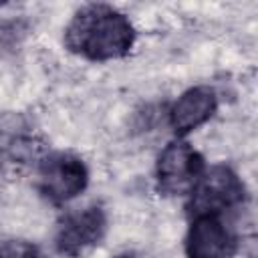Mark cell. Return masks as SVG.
<instances>
[{"label": "cell", "mask_w": 258, "mask_h": 258, "mask_svg": "<svg viewBox=\"0 0 258 258\" xmlns=\"http://www.w3.org/2000/svg\"><path fill=\"white\" fill-rule=\"evenodd\" d=\"M135 28L127 14L109 4H87L64 28V46L87 60L105 62L129 54Z\"/></svg>", "instance_id": "cell-1"}, {"label": "cell", "mask_w": 258, "mask_h": 258, "mask_svg": "<svg viewBox=\"0 0 258 258\" xmlns=\"http://www.w3.org/2000/svg\"><path fill=\"white\" fill-rule=\"evenodd\" d=\"M246 200L248 191L240 175L232 167L218 163L204 169L194 189L189 191V202L185 210L187 216L214 214L230 218L246 204Z\"/></svg>", "instance_id": "cell-2"}, {"label": "cell", "mask_w": 258, "mask_h": 258, "mask_svg": "<svg viewBox=\"0 0 258 258\" xmlns=\"http://www.w3.org/2000/svg\"><path fill=\"white\" fill-rule=\"evenodd\" d=\"M87 183L89 169L79 155L71 151H52L38 159L36 187L46 202L62 206L83 194Z\"/></svg>", "instance_id": "cell-3"}, {"label": "cell", "mask_w": 258, "mask_h": 258, "mask_svg": "<svg viewBox=\"0 0 258 258\" xmlns=\"http://www.w3.org/2000/svg\"><path fill=\"white\" fill-rule=\"evenodd\" d=\"M206 169L204 155L183 139L169 141L157 157L155 187L161 196H189Z\"/></svg>", "instance_id": "cell-4"}, {"label": "cell", "mask_w": 258, "mask_h": 258, "mask_svg": "<svg viewBox=\"0 0 258 258\" xmlns=\"http://www.w3.org/2000/svg\"><path fill=\"white\" fill-rule=\"evenodd\" d=\"M107 234V214L101 204L67 212L56 226L54 248L60 256L83 258L97 248Z\"/></svg>", "instance_id": "cell-5"}, {"label": "cell", "mask_w": 258, "mask_h": 258, "mask_svg": "<svg viewBox=\"0 0 258 258\" xmlns=\"http://www.w3.org/2000/svg\"><path fill=\"white\" fill-rule=\"evenodd\" d=\"M238 248V236L230 218L214 214L189 216L183 240L185 258H232Z\"/></svg>", "instance_id": "cell-6"}, {"label": "cell", "mask_w": 258, "mask_h": 258, "mask_svg": "<svg viewBox=\"0 0 258 258\" xmlns=\"http://www.w3.org/2000/svg\"><path fill=\"white\" fill-rule=\"evenodd\" d=\"M44 155V143L20 113L0 117V167L28 163Z\"/></svg>", "instance_id": "cell-7"}, {"label": "cell", "mask_w": 258, "mask_h": 258, "mask_svg": "<svg viewBox=\"0 0 258 258\" xmlns=\"http://www.w3.org/2000/svg\"><path fill=\"white\" fill-rule=\"evenodd\" d=\"M218 109L216 91L208 85L187 89L169 109V125L177 135H187L214 117Z\"/></svg>", "instance_id": "cell-8"}, {"label": "cell", "mask_w": 258, "mask_h": 258, "mask_svg": "<svg viewBox=\"0 0 258 258\" xmlns=\"http://www.w3.org/2000/svg\"><path fill=\"white\" fill-rule=\"evenodd\" d=\"M0 258H40V250L28 240H8L0 244Z\"/></svg>", "instance_id": "cell-9"}, {"label": "cell", "mask_w": 258, "mask_h": 258, "mask_svg": "<svg viewBox=\"0 0 258 258\" xmlns=\"http://www.w3.org/2000/svg\"><path fill=\"white\" fill-rule=\"evenodd\" d=\"M115 258H139L137 254H133V252H123V254H117Z\"/></svg>", "instance_id": "cell-10"}]
</instances>
